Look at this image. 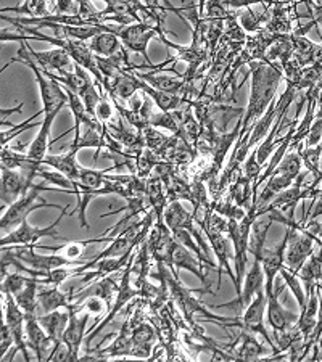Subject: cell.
Instances as JSON below:
<instances>
[{"mask_svg":"<svg viewBox=\"0 0 322 362\" xmlns=\"http://www.w3.org/2000/svg\"><path fill=\"white\" fill-rule=\"evenodd\" d=\"M205 262L198 258V256L190 251L189 248H185L184 245H180L179 242L173 243L171 247V271L176 277H179V271H189L195 276L198 280H200L203 285V290L209 291V284L207 280V271L203 267Z\"/></svg>","mask_w":322,"mask_h":362,"instance_id":"obj_12","label":"cell"},{"mask_svg":"<svg viewBox=\"0 0 322 362\" xmlns=\"http://www.w3.org/2000/svg\"><path fill=\"white\" fill-rule=\"evenodd\" d=\"M0 40L5 42V40H18L20 42V49H18V55L13 60H10L8 65L15 62H23L25 65L31 69L36 76V83L39 86V92H40V98H42V105H44V115H49L52 112H57V110H62L64 105H68V93L64 89L60 87V83L55 81L50 76H47L42 68L38 65V62L34 60L33 55L29 54L26 40L23 36H16V34H11L7 31H2L0 34Z\"/></svg>","mask_w":322,"mask_h":362,"instance_id":"obj_2","label":"cell"},{"mask_svg":"<svg viewBox=\"0 0 322 362\" xmlns=\"http://www.w3.org/2000/svg\"><path fill=\"white\" fill-rule=\"evenodd\" d=\"M57 0H25L20 7L2 8V13L15 11L18 15H29V18H45L52 13H55Z\"/></svg>","mask_w":322,"mask_h":362,"instance_id":"obj_32","label":"cell"},{"mask_svg":"<svg viewBox=\"0 0 322 362\" xmlns=\"http://www.w3.org/2000/svg\"><path fill=\"white\" fill-rule=\"evenodd\" d=\"M29 279H31L29 274L23 276V274H20V271L8 272L7 276L2 279V285H0L2 295H16L29 282Z\"/></svg>","mask_w":322,"mask_h":362,"instance_id":"obj_40","label":"cell"},{"mask_svg":"<svg viewBox=\"0 0 322 362\" xmlns=\"http://www.w3.org/2000/svg\"><path fill=\"white\" fill-rule=\"evenodd\" d=\"M142 134V137L145 140V147H149L151 150H155L158 155H160V151L165 148V145L169 142V137L171 136H165V134H161L158 131V127L149 124L147 127H144L142 131H139Z\"/></svg>","mask_w":322,"mask_h":362,"instance_id":"obj_41","label":"cell"},{"mask_svg":"<svg viewBox=\"0 0 322 362\" xmlns=\"http://www.w3.org/2000/svg\"><path fill=\"white\" fill-rule=\"evenodd\" d=\"M316 290H318V295H319V313H318V324H316V329L311 334V337L308 338L306 343L309 344V346L314 348V344H318L321 337H322V284L319 282L318 285H316Z\"/></svg>","mask_w":322,"mask_h":362,"instance_id":"obj_48","label":"cell"},{"mask_svg":"<svg viewBox=\"0 0 322 362\" xmlns=\"http://www.w3.org/2000/svg\"><path fill=\"white\" fill-rule=\"evenodd\" d=\"M55 190L64 192L62 189H58V187H49L45 184L34 182V185L26 192V194H23L15 203L8 204L7 211L2 214V219H0V227H2L4 235H7V233L13 230L15 227H18L23 221H26L28 216L33 211H36V209H40V208L63 209L64 206H60V204H55V203H49L40 197V192H55Z\"/></svg>","mask_w":322,"mask_h":362,"instance_id":"obj_4","label":"cell"},{"mask_svg":"<svg viewBox=\"0 0 322 362\" xmlns=\"http://www.w3.org/2000/svg\"><path fill=\"white\" fill-rule=\"evenodd\" d=\"M62 110H57V112H52L49 115H45V118L42 121V124H40V129L39 134L36 136V139L33 140L31 147L28 150V156L29 158H33L34 161H40L47 156V150L50 147V129H52V124H54L55 118L60 113Z\"/></svg>","mask_w":322,"mask_h":362,"instance_id":"obj_25","label":"cell"},{"mask_svg":"<svg viewBox=\"0 0 322 362\" xmlns=\"http://www.w3.org/2000/svg\"><path fill=\"white\" fill-rule=\"evenodd\" d=\"M21 108H23V103H20V107H16V108H13V110H4V108H2V119H5V116L21 112Z\"/></svg>","mask_w":322,"mask_h":362,"instance_id":"obj_53","label":"cell"},{"mask_svg":"<svg viewBox=\"0 0 322 362\" xmlns=\"http://www.w3.org/2000/svg\"><path fill=\"white\" fill-rule=\"evenodd\" d=\"M280 277H282V280L285 282L287 288H289L292 293H294L298 306H300V311H301V309L306 306L308 295H306V291H304L300 276H298V274H295L292 269H289V267L284 264L282 269H280Z\"/></svg>","mask_w":322,"mask_h":362,"instance_id":"obj_36","label":"cell"},{"mask_svg":"<svg viewBox=\"0 0 322 362\" xmlns=\"http://www.w3.org/2000/svg\"><path fill=\"white\" fill-rule=\"evenodd\" d=\"M261 171H263V165L258 163L256 158V151L253 150L251 151V155L248 156L245 163L242 165V174L245 177H248L250 180H253V184L258 180V177L261 176Z\"/></svg>","mask_w":322,"mask_h":362,"instance_id":"obj_46","label":"cell"},{"mask_svg":"<svg viewBox=\"0 0 322 362\" xmlns=\"http://www.w3.org/2000/svg\"><path fill=\"white\" fill-rule=\"evenodd\" d=\"M40 115H44V110H40V112H38L36 115H33L31 118H28L25 122H21V124H18V126H10L11 129H8L7 132H2V147H5V145H7L11 139H15L16 136H18V134L25 132L28 129H33V127H39L40 124H42V122H40V124L34 122V119H36Z\"/></svg>","mask_w":322,"mask_h":362,"instance_id":"obj_45","label":"cell"},{"mask_svg":"<svg viewBox=\"0 0 322 362\" xmlns=\"http://www.w3.org/2000/svg\"><path fill=\"white\" fill-rule=\"evenodd\" d=\"M68 209H69V204H64V208L62 209V214L58 216L54 223L47 227H36V226L29 224L28 219L23 221L18 227H15V229L8 232L7 235H2L0 245H2V247H15V245H36L40 238H44V237H52V238H55V240L67 242V238L58 235L57 229H58V226H60L62 219L68 214Z\"/></svg>","mask_w":322,"mask_h":362,"instance_id":"obj_6","label":"cell"},{"mask_svg":"<svg viewBox=\"0 0 322 362\" xmlns=\"http://www.w3.org/2000/svg\"><path fill=\"white\" fill-rule=\"evenodd\" d=\"M79 305L83 306V311L89 313L91 316H96V317H102L103 314H107L110 311V306H111L103 296H98V295L87 296L86 300L79 303Z\"/></svg>","mask_w":322,"mask_h":362,"instance_id":"obj_43","label":"cell"},{"mask_svg":"<svg viewBox=\"0 0 322 362\" xmlns=\"http://www.w3.org/2000/svg\"><path fill=\"white\" fill-rule=\"evenodd\" d=\"M39 288V282L38 277L29 279V282L23 287L18 293L13 295L15 301L18 303V306L25 311V314H38V308H39V300H38V290Z\"/></svg>","mask_w":322,"mask_h":362,"instance_id":"obj_35","label":"cell"},{"mask_svg":"<svg viewBox=\"0 0 322 362\" xmlns=\"http://www.w3.org/2000/svg\"><path fill=\"white\" fill-rule=\"evenodd\" d=\"M4 301V311L2 317L5 322L8 324L11 334L15 337V348L11 349L10 354L4 358V361H13L16 353H21L25 361H31V356H29V346L26 341V314L23 309L18 306V303L15 301L13 295H2Z\"/></svg>","mask_w":322,"mask_h":362,"instance_id":"obj_7","label":"cell"},{"mask_svg":"<svg viewBox=\"0 0 322 362\" xmlns=\"http://www.w3.org/2000/svg\"><path fill=\"white\" fill-rule=\"evenodd\" d=\"M38 177L44 179V180H47V182H50L52 185L58 187V189L64 190V194H69V192H71V194H73V190H74L73 182L67 176H64L63 173L57 171V169H54V171H45V169L42 168L38 173Z\"/></svg>","mask_w":322,"mask_h":362,"instance_id":"obj_44","label":"cell"},{"mask_svg":"<svg viewBox=\"0 0 322 362\" xmlns=\"http://www.w3.org/2000/svg\"><path fill=\"white\" fill-rule=\"evenodd\" d=\"M34 185V180L29 179L23 171L2 168V180H0V200L2 204H11Z\"/></svg>","mask_w":322,"mask_h":362,"instance_id":"obj_16","label":"cell"},{"mask_svg":"<svg viewBox=\"0 0 322 362\" xmlns=\"http://www.w3.org/2000/svg\"><path fill=\"white\" fill-rule=\"evenodd\" d=\"M163 221L169 227V229H187V226L195 221V216L193 213L187 211L183 202L176 200L169 202V204L165 209V214H163Z\"/></svg>","mask_w":322,"mask_h":362,"instance_id":"obj_33","label":"cell"},{"mask_svg":"<svg viewBox=\"0 0 322 362\" xmlns=\"http://www.w3.org/2000/svg\"><path fill=\"white\" fill-rule=\"evenodd\" d=\"M7 248L16 259L21 261L23 264H26L33 269L38 271H52L57 267L64 266H83L84 262L78 259H69L63 255H40L38 253L36 245H15V247H2Z\"/></svg>","mask_w":322,"mask_h":362,"instance_id":"obj_9","label":"cell"},{"mask_svg":"<svg viewBox=\"0 0 322 362\" xmlns=\"http://www.w3.org/2000/svg\"><path fill=\"white\" fill-rule=\"evenodd\" d=\"M26 341L38 361L47 359L49 356L47 353H50L54 348L55 343L47 335L42 324L39 322L38 314H26Z\"/></svg>","mask_w":322,"mask_h":362,"instance_id":"obj_17","label":"cell"},{"mask_svg":"<svg viewBox=\"0 0 322 362\" xmlns=\"http://www.w3.org/2000/svg\"><path fill=\"white\" fill-rule=\"evenodd\" d=\"M102 2L107 4V8L103 11L105 15L111 16V23L121 26L139 23L134 2H129V0H102Z\"/></svg>","mask_w":322,"mask_h":362,"instance_id":"obj_28","label":"cell"},{"mask_svg":"<svg viewBox=\"0 0 322 362\" xmlns=\"http://www.w3.org/2000/svg\"><path fill=\"white\" fill-rule=\"evenodd\" d=\"M234 15H238L237 10H232L229 7H226L222 0H208L207 7H205V13L203 18L208 20H227Z\"/></svg>","mask_w":322,"mask_h":362,"instance_id":"obj_42","label":"cell"},{"mask_svg":"<svg viewBox=\"0 0 322 362\" xmlns=\"http://www.w3.org/2000/svg\"><path fill=\"white\" fill-rule=\"evenodd\" d=\"M213 211L212 209H205L203 214L195 216V223L198 224V227L203 230L205 235H207L209 245H212L213 255L214 258L218 259V288H221V282H222V276L224 272L229 276V279L232 280L234 288L237 291V277H236V271L232 269L231 262L236 258V250H234V243L229 238V235H224V232L216 229V227L212 224L209 221V213Z\"/></svg>","mask_w":322,"mask_h":362,"instance_id":"obj_3","label":"cell"},{"mask_svg":"<svg viewBox=\"0 0 322 362\" xmlns=\"http://www.w3.org/2000/svg\"><path fill=\"white\" fill-rule=\"evenodd\" d=\"M238 20L240 26L245 29L247 34L260 33L261 29H265L268 21L271 20V7L266 4H260V10L248 7L243 10V13H240Z\"/></svg>","mask_w":322,"mask_h":362,"instance_id":"obj_29","label":"cell"},{"mask_svg":"<svg viewBox=\"0 0 322 362\" xmlns=\"http://www.w3.org/2000/svg\"><path fill=\"white\" fill-rule=\"evenodd\" d=\"M301 168H303V160H301V155L298 153V150H289L285 153V156L282 160H280L279 166L276 168V171L272 174H285V176H292V177H298L301 173Z\"/></svg>","mask_w":322,"mask_h":362,"instance_id":"obj_39","label":"cell"},{"mask_svg":"<svg viewBox=\"0 0 322 362\" xmlns=\"http://www.w3.org/2000/svg\"><path fill=\"white\" fill-rule=\"evenodd\" d=\"M132 341L134 346L137 348V351L140 353V359H149L150 358V351L151 346L156 340V332L154 327H151L149 322H142L139 320L137 316H134L132 319Z\"/></svg>","mask_w":322,"mask_h":362,"instance_id":"obj_23","label":"cell"},{"mask_svg":"<svg viewBox=\"0 0 322 362\" xmlns=\"http://www.w3.org/2000/svg\"><path fill=\"white\" fill-rule=\"evenodd\" d=\"M55 13L79 15V4H78V0H57Z\"/></svg>","mask_w":322,"mask_h":362,"instance_id":"obj_50","label":"cell"},{"mask_svg":"<svg viewBox=\"0 0 322 362\" xmlns=\"http://www.w3.org/2000/svg\"><path fill=\"white\" fill-rule=\"evenodd\" d=\"M298 153L301 155L303 166L313 174L314 177H318L321 171V158H322V144L316 145V147H303V144L298 145Z\"/></svg>","mask_w":322,"mask_h":362,"instance_id":"obj_38","label":"cell"},{"mask_svg":"<svg viewBox=\"0 0 322 362\" xmlns=\"http://www.w3.org/2000/svg\"><path fill=\"white\" fill-rule=\"evenodd\" d=\"M298 276H300V279H301L306 295L311 290H314L316 285L321 282V279H322V245H319V250L314 251V253L308 258V261L304 262L300 272H298Z\"/></svg>","mask_w":322,"mask_h":362,"instance_id":"obj_30","label":"cell"},{"mask_svg":"<svg viewBox=\"0 0 322 362\" xmlns=\"http://www.w3.org/2000/svg\"><path fill=\"white\" fill-rule=\"evenodd\" d=\"M251 74V93L245 115L242 119V131L240 137L245 136L255 122L266 113L274 100L282 79H285L284 69L276 65H271L265 60H256L248 63Z\"/></svg>","mask_w":322,"mask_h":362,"instance_id":"obj_1","label":"cell"},{"mask_svg":"<svg viewBox=\"0 0 322 362\" xmlns=\"http://www.w3.org/2000/svg\"><path fill=\"white\" fill-rule=\"evenodd\" d=\"M251 261L250 267L247 269V274H245L243 282H242V291L237 295V298H234L229 303H222V305L218 306H212V309H229V311L234 313V316L240 317L243 314L245 309L251 303V300L256 296L258 291L261 288H265V271H263V253H256L251 255Z\"/></svg>","mask_w":322,"mask_h":362,"instance_id":"obj_5","label":"cell"},{"mask_svg":"<svg viewBox=\"0 0 322 362\" xmlns=\"http://www.w3.org/2000/svg\"><path fill=\"white\" fill-rule=\"evenodd\" d=\"M287 287L285 282L276 285L274 284L272 293L268 295V305H266V324L274 334H280V332L289 330L292 325H295L300 319V314H297L290 309H285L279 301V295L282 293Z\"/></svg>","mask_w":322,"mask_h":362,"instance_id":"obj_11","label":"cell"},{"mask_svg":"<svg viewBox=\"0 0 322 362\" xmlns=\"http://www.w3.org/2000/svg\"><path fill=\"white\" fill-rule=\"evenodd\" d=\"M142 2H144L145 5H149L150 8L160 10L161 13H166L168 10H171L169 7H165V5H163V2H165V0H142ZM171 11H173V10H171Z\"/></svg>","mask_w":322,"mask_h":362,"instance_id":"obj_52","label":"cell"},{"mask_svg":"<svg viewBox=\"0 0 322 362\" xmlns=\"http://www.w3.org/2000/svg\"><path fill=\"white\" fill-rule=\"evenodd\" d=\"M134 258H136V255H132L131 261L127 262V266L125 267V272H122V277H121V285H120V290L118 293H116V298L115 301L111 303L110 306V311L107 316H105V319L102 320L100 324H98L96 329H93L92 332H89L86 337V346L89 348L91 346V341L96 338L100 332L107 327L108 324L113 322V320L118 317V314L122 311L127 306L129 301H132L134 296L139 295V288L132 287V282H131V274H132V264H134Z\"/></svg>","mask_w":322,"mask_h":362,"instance_id":"obj_10","label":"cell"},{"mask_svg":"<svg viewBox=\"0 0 322 362\" xmlns=\"http://www.w3.org/2000/svg\"><path fill=\"white\" fill-rule=\"evenodd\" d=\"M316 245H319V238L311 232L304 230L298 223V227H289V245L285 251V266L295 274L300 272L304 262L308 261L316 251Z\"/></svg>","mask_w":322,"mask_h":362,"instance_id":"obj_8","label":"cell"},{"mask_svg":"<svg viewBox=\"0 0 322 362\" xmlns=\"http://www.w3.org/2000/svg\"><path fill=\"white\" fill-rule=\"evenodd\" d=\"M89 47L93 54L102 57H115L126 49L125 44L121 42V39L115 33L110 31H102L96 37H92Z\"/></svg>","mask_w":322,"mask_h":362,"instance_id":"obj_31","label":"cell"},{"mask_svg":"<svg viewBox=\"0 0 322 362\" xmlns=\"http://www.w3.org/2000/svg\"><path fill=\"white\" fill-rule=\"evenodd\" d=\"M309 11L313 13V20L316 21V25L321 26V31H322V4H313V7H308Z\"/></svg>","mask_w":322,"mask_h":362,"instance_id":"obj_51","label":"cell"},{"mask_svg":"<svg viewBox=\"0 0 322 362\" xmlns=\"http://www.w3.org/2000/svg\"><path fill=\"white\" fill-rule=\"evenodd\" d=\"M287 245H289V227L285 229V235L282 240L277 243L276 248L268 250L265 248L263 251V271H265V290L266 293H272L274 284H276V279L280 276V269H282L285 264V251Z\"/></svg>","mask_w":322,"mask_h":362,"instance_id":"obj_15","label":"cell"},{"mask_svg":"<svg viewBox=\"0 0 322 362\" xmlns=\"http://www.w3.org/2000/svg\"><path fill=\"white\" fill-rule=\"evenodd\" d=\"M26 40V36H23ZM28 45V50L29 54L33 55L34 60L38 62V65L42 68V69H54V71H58V74H64L68 71V68L74 65L73 58L69 57L67 52L60 47H57V49H52L49 52H36L31 49V45Z\"/></svg>","mask_w":322,"mask_h":362,"instance_id":"obj_21","label":"cell"},{"mask_svg":"<svg viewBox=\"0 0 322 362\" xmlns=\"http://www.w3.org/2000/svg\"><path fill=\"white\" fill-rule=\"evenodd\" d=\"M318 313H319V295H318V290L314 288L308 293L306 306L300 311V319H298L297 322L298 330L301 332L304 340H308L316 329V324H318Z\"/></svg>","mask_w":322,"mask_h":362,"instance_id":"obj_27","label":"cell"},{"mask_svg":"<svg viewBox=\"0 0 322 362\" xmlns=\"http://www.w3.org/2000/svg\"><path fill=\"white\" fill-rule=\"evenodd\" d=\"M139 78H142L145 83H149L154 89L176 93V95H184L187 90V81L183 78H171L168 74H161V71H150V73H137Z\"/></svg>","mask_w":322,"mask_h":362,"instance_id":"obj_24","label":"cell"},{"mask_svg":"<svg viewBox=\"0 0 322 362\" xmlns=\"http://www.w3.org/2000/svg\"><path fill=\"white\" fill-rule=\"evenodd\" d=\"M69 314H71V319H69V324L67 327V330H64L62 341L71 349L74 361H79L81 348H83V341L86 340V329H87V322H89L91 314L86 311L69 313Z\"/></svg>","mask_w":322,"mask_h":362,"instance_id":"obj_18","label":"cell"},{"mask_svg":"<svg viewBox=\"0 0 322 362\" xmlns=\"http://www.w3.org/2000/svg\"><path fill=\"white\" fill-rule=\"evenodd\" d=\"M321 284H322V279H321Z\"/></svg>","mask_w":322,"mask_h":362,"instance_id":"obj_57","label":"cell"},{"mask_svg":"<svg viewBox=\"0 0 322 362\" xmlns=\"http://www.w3.org/2000/svg\"><path fill=\"white\" fill-rule=\"evenodd\" d=\"M298 2L289 4L287 0H276L271 5V20L268 21V25L265 26L269 33L276 34V36H287V34L294 33V23L295 18L298 16H292L290 10H295Z\"/></svg>","mask_w":322,"mask_h":362,"instance_id":"obj_19","label":"cell"},{"mask_svg":"<svg viewBox=\"0 0 322 362\" xmlns=\"http://www.w3.org/2000/svg\"><path fill=\"white\" fill-rule=\"evenodd\" d=\"M318 197H322V187H319V190H318ZM316 197V198H318Z\"/></svg>","mask_w":322,"mask_h":362,"instance_id":"obj_55","label":"cell"},{"mask_svg":"<svg viewBox=\"0 0 322 362\" xmlns=\"http://www.w3.org/2000/svg\"><path fill=\"white\" fill-rule=\"evenodd\" d=\"M161 161H163V158L156 153L155 150L145 147L142 150V153H140L136 158V161H134L136 163V174L139 177L149 179L150 174L154 173V169L160 165Z\"/></svg>","mask_w":322,"mask_h":362,"instance_id":"obj_37","label":"cell"},{"mask_svg":"<svg viewBox=\"0 0 322 362\" xmlns=\"http://www.w3.org/2000/svg\"><path fill=\"white\" fill-rule=\"evenodd\" d=\"M69 319H71V314H69L68 309H57V311L45 313L44 316H39V322L42 324L47 335L52 338V341L57 344L63 340Z\"/></svg>","mask_w":322,"mask_h":362,"instance_id":"obj_26","label":"cell"},{"mask_svg":"<svg viewBox=\"0 0 322 362\" xmlns=\"http://www.w3.org/2000/svg\"><path fill=\"white\" fill-rule=\"evenodd\" d=\"M129 2H137V0H129Z\"/></svg>","mask_w":322,"mask_h":362,"instance_id":"obj_56","label":"cell"},{"mask_svg":"<svg viewBox=\"0 0 322 362\" xmlns=\"http://www.w3.org/2000/svg\"><path fill=\"white\" fill-rule=\"evenodd\" d=\"M15 348V337L11 334L8 324L2 317V327H0V358H5L10 349Z\"/></svg>","mask_w":322,"mask_h":362,"instance_id":"obj_47","label":"cell"},{"mask_svg":"<svg viewBox=\"0 0 322 362\" xmlns=\"http://www.w3.org/2000/svg\"><path fill=\"white\" fill-rule=\"evenodd\" d=\"M227 348H229V353L234 356V359L237 361H261L274 354L271 346L266 341H258L256 337L251 335V332L243 329L240 334H237L236 340Z\"/></svg>","mask_w":322,"mask_h":362,"instance_id":"obj_14","label":"cell"},{"mask_svg":"<svg viewBox=\"0 0 322 362\" xmlns=\"http://www.w3.org/2000/svg\"><path fill=\"white\" fill-rule=\"evenodd\" d=\"M318 361H322V337L318 343Z\"/></svg>","mask_w":322,"mask_h":362,"instance_id":"obj_54","label":"cell"},{"mask_svg":"<svg viewBox=\"0 0 322 362\" xmlns=\"http://www.w3.org/2000/svg\"><path fill=\"white\" fill-rule=\"evenodd\" d=\"M115 34L121 39V42L125 44L127 50L137 52V54L142 55L145 58V62H147L151 68L154 63L150 62L147 49H149L150 40L154 37H158V34L154 31V29L145 26L144 23H132V25H127V26L120 25Z\"/></svg>","mask_w":322,"mask_h":362,"instance_id":"obj_13","label":"cell"},{"mask_svg":"<svg viewBox=\"0 0 322 362\" xmlns=\"http://www.w3.org/2000/svg\"><path fill=\"white\" fill-rule=\"evenodd\" d=\"M222 2H224L226 7H229L232 10H240V8L253 7V5H260V4H266L271 7L276 0H222Z\"/></svg>","mask_w":322,"mask_h":362,"instance_id":"obj_49","label":"cell"},{"mask_svg":"<svg viewBox=\"0 0 322 362\" xmlns=\"http://www.w3.org/2000/svg\"><path fill=\"white\" fill-rule=\"evenodd\" d=\"M292 47H294V58L300 63V65L309 66L314 65V54L316 49H318V44L311 42V40L306 39L301 34H297L295 31L290 34Z\"/></svg>","mask_w":322,"mask_h":362,"instance_id":"obj_34","label":"cell"},{"mask_svg":"<svg viewBox=\"0 0 322 362\" xmlns=\"http://www.w3.org/2000/svg\"><path fill=\"white\" fill-rule=\"evenodd\" d=\"M39 308L44 309V313H52L57 309H68L74 303V290L68 291L58 290L55 285H49L38 291Z\"/></svg>","mask_w":322,"mask_h":362,"instance_id":"obj_22","label":"cell"},{"mask_svg":"<svg viewBox=\"0 0 322 362\" xmlns=\"http://www.w3.org/2000/svg\"><path fill=\"white\" fill-rule=\"evenodd\" d=\"M78 151L69 148L67 153H60V155H47L42 160L44 166H50L57 169V171L63 173L69 180H71L73 185L79 182L81 179V173H83V166L78 163V158H76ZM74 194V190H73Z\"/></svg>","mask_w":322,"mask_h":362,"instance_id":"obj_20","label":"cell"}]
</instances>
